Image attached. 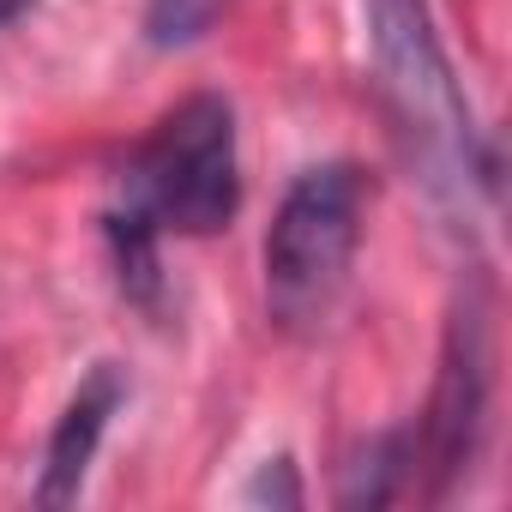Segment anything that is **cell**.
Returning <instances> with one entry per match:
<instances>
[{
	"label": "cell",
	"instance_id": "obj_1",
	"mask_svg": "<svg viewBox=\"0 0 512 512\" xmlns=\"http://www.w3.org/2000/svg\"><path fill=\"white\" fill-rule=\"evenodd\" d=\"M362 241V175L350 163L302 169L266 229V308L284 332H314L350 284Z\"/></svg>",
	"mask_w": 512,
	"mask_h": 512
},
{
	"label": "cell",
	"instance_id": "obj_2",
	"mask_svg": "<svg viewBox=\"0 0 512 512\" xmlns=\"http://www.w3.org/2000/svg\"><path fill=\"white\" fill-rule=\"evenodd\" d=\"M127 205L175 235H217L241 205L235 109L211 91L175 103L127 163Z\"/></svg>",
	"mask_w": 512,
	"mask_h": 512
},
{
	"label": "cell",
	"instance_id": "obj_3",
	"mask_svg": "<svg viewBox=\"0 0 512 512\" xmlns=\"http://www.w3.org/2000/svg\"><path fill=\"white\" fill-rule=\"evenodd\" d=\"M368 25H374L368 37H374L380 79H386L404 127L422 133L428 151L470 163V115L458 103L452 67H446L440 37L428 25V0H368Z\"/></svg>",
	"mask_w": 512,
	"mask_h": 512
},
{
	"label": "cell",
	"instance_id": "obj_4",
	"mask_svg": "<svg viewBox=\"0 0 512 512\" xmlns=\"http://www.w3.org/2000/svg\"><path fill=\"white\" fill-rule=\"evenodd\" d=\"M482 428H488V314H482V296H464L452 308L440 380L416 440V458L428 464V494H446L476 464Z\"/></svg>",
	"mask_w": 512,
	"mask_h": 512
},
{
	"label": "cell",
	"instance_id": "obj_5",
	"mask_svg": "<svg viewBox=\"0 0 512 512\" xmlns=\"http://www.w3.org/2000/svg\"><path fill=\"white\" fill-rule=\"evenodd\" d=\"M121 398H127V380L109 362L91 368V380L73 392V404L61 410V422L49 434V458H43V476H37V506H73L79 500L85 470H91V458L103 446V428L121 410Z\"/></svg>",
	"mask_w": 512,
	"mask_h": 512
},
{
	"label": "cell",
	"instance_id": "obj_6",
	"mask_svg": "<svg viewBox=\"0 0 512 512\" xmlns=\"http://www.w3.org/2000/svg\"><path fill=\"white\" fill-rule=\"evenodd\" d=\"M416 476V434H380L368 440V452L344 470L338 500L344 506H386L404 494V482Z\"/></svg>",
	"mask_w": 512,
	"mask_h": 512
},
{
	"label": "cell",
	"instance_id": "obj_7",
	"mask_svg": "<svg viewBox=\"0 0 512 512\" xmlns=\"http://www.w3.org/2000/svg\"><path fill=\"white\" fill-rule=\"evenodd\" d=\"M109 229V247H115V272H121V290L139 302V308H157V290H163V266H157V223L145 211H109L103 217Z\"/></svg>",
	"mask_w": 512,
	"mask_h": 512
},
{
	"label": "cell",
	"instance_id": "obj_8",
	"mask_svg": "<svg viewBox=\"0 0 512 512\" xmlns=\"http://www.w3.org/2000/svg\"><path fill=\"white\" fill-rule=\"evenodd\" d=\"M229 0H151L145 7V43L151 49H187L199 43Z\"/></svg>",
	"mask_w": 512,
	"mask_h": 512
},
{
	"label": "cell",
	"instance_id": "obj_9",
	"mask_svg": "<svg viewBox=\"0 0 512 512\" xmlns=\"http://www.w3.org/2000/svg\"><path fill=\"white\" fill-rule=\"evenodd\" d=\"M247 500H253V506H302L296 464H290V458H272V464H260V476L247 482Z\"/></svg>",
	"mask_w": 512,
	"mask_h": 512
},
{
	"label": "cell",
	"instance_id": "obj_10",
	"mask_svg": "<svg viewBox=\"0 0 512 512\" xmlns=\"http://www.w3.org/2000/svg\"><path fill=\"white\" fill-rule=\"evenodd\" d=\"M37 7V0H0V25H13V19H25Z\"/></svg>",
	"mask_w": 512,
	"mask_h": 512
}]
</instances>
